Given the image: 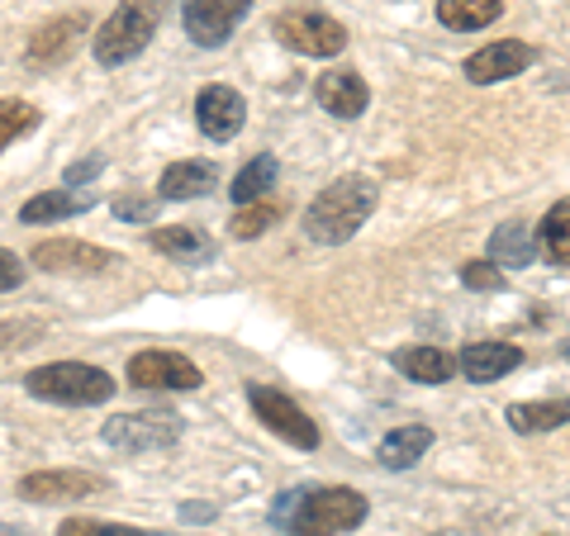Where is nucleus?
I'll list each match as a JSON object with an SVG mask.
<instances>
[{"label":"nucleus","instance_id":"obj_3","mask_svg":"<svg viewBox=\"0 0 570 536\" xmlns=\"http://www.w3.org/2000/svg\"><path fill=\"white\" fill-rule=\"evenodd\" d=\"M366 523V498L347 485L328 489H299V504L285 517V532L295 536H337Z\"/></svg>","mask_w":570,"mask_h":536},{"label":"nucleus","instance_id":"obj_31","mask_svg":"<svg viewBox=\"0 0 570 536\" xmlns=\"http://www.w3.org/2000/svg\"><path fill=\"white\" fill-rule=\"evenodd\" d=\"M461 280H466L471 290H504V276H499L490 261H466L461 266Z\"/></svg>","mask_w":570,"mask_h":536},{"label":"nucleus","instance_id":"obj_18","mask_svg":"<svg viewBox=\"0 0 570 536\" xmlns=\"http://www.w3.org/2000/svg\"><path fill=\"white\" fill-rule=\"evenodd\" d=\"M395 366H400V375H409V380H419V385H442L456 375V356H448L442 347H404V351H395Z\"/></svg>","mask_w":570,"mask_h":536},{"label":"nucleus","instance_id":"obj_14","mask_svg":"<svg viewBox=\"0 0 570 536\" xmlns=\"http://www.w3.org/2000/svg\"><path fill=\"white\" fill-rule=\"evenodd\" d=\"M314 96L333 119H356L371 105V91L356 71H324L318 86H314Z\"/></svg>","mask_w":570,"mask_h":536},{"label":"nucleus","instance_id":"obj_28","mask_svg":"<svg viewBox=\"0 0 570 536\" xmlns=\"http://www.w3.org/2000/svg\"><path fill=\"white\" fill-rule=\"evenodd\" d=\"M276 219H281V205H243L234 214V224H228V234L234 238H262Z\"/></svg>","mask_w":570,"mask_h":536},{"label":"nucleus","instance_id":"obj_2","mask_svg":"<svg viewBox=\"0 0 570 536\" xmlns=\"http://www.w3.org/2000/svg\"><path fill=\"white\" fill-rule=\"evenodd\" d=\"M167 14V0H119L115 14L96 29V62L100 67H124L134 62L142 48L153 43L157 24H163Z\"/></svg>","mask_w":570,"mask_h":536},{"label":"nucleus","instance_id":"obj_4","mask_svg":"<svg viewBox=\"0 0 570 536\" xmlns=\"http://www.w3.org/2000/svg\"><path fill=\"white\" fill-rule=\"evenodd\" d=\"M24 389L43 404H67V408H91L105 404L115 395V380L96 366H81V361H52L24 375Z\"/></svg>","mask_w":570,"mask_h":536},{"label":"nucleus","instance_id":"obj_26","mask_svg":"<svg viewBox=\"0 0 570 536\" xmlns=\"http://www.w3.org/2000/svg\"><path fill=\"white\" fill-rule=\"evenodd\" d=\"M566 224H570V205L566 200H557L551 205V214L542 219V252L557 261V266H570V234H566Z\"/></svg>","mask_w":570,"mask_h":536},{"label":"nucleus","instance_id":"obj_19","mask_svg":"<svg viewBox=\"0 0 570 536\" xmlns=\"http://www.w3.org/2000/svg\"><path fill=\"white\" fill-rule=\"evenodd\" d=\"M499 14H504V0H438V20L456 33L490 29Z\"/></svg>","mask_w":570,"mask_h":536},{"label":"nucleus","instance_id":"obj_33","mask_svg":"<svg viewBox=\"0 0 570 536\" xmlns=\"http://www.w3.org/2000/svg\"><path fill=\"white\" fill-rule=\"evenodd\" d=\"M105 171V157H86V162H77L67 171V186H81V181H91V176Z\"/></svg>","mask_w":570,"mask_h":536},{"label":"nucleus","instance_id":"obj_15","mask_svg":"<svg viewBox=\"0 0 570 536\" xmlns=\"http://www.w3.org/2000/svg\"><path fill=\"white\" fill-rule=\"evenodd\" d=\"M81 33H86L81 14H67V20L43 24L39 33H33V43H29V67H58V62H67L71 48L81 43Z\"/></svg>","mask_w":570,"mask_h":536},{"label":"nucleus","instance_id":"obj_5","mask_svg":"<svg viewBox=\"0 0 570 536\" xmlns=\"http://www.w3.org/2000/svg\"><path fill=\"white\" fill-rule=\"evenodd\" d=\"M276 39L299 58H337L347 48V29L324 10H285L276 14Z\"/></svg>","mask_w":570,"mask_h":536},{"label":"nucleus","instance_id":"obj_24","mask_svg":"<svg viewBox=\"0 0 570 536\" xmlns=\"http://www.w3.org/2000/svg\"><path fill=\"white\" fill-rule=\"evenodd\" d=\"M276 176H281V167H276V157L272 152H262V157H253L238 176H234V205H262V195H272L276 190Z\"/></svg>","mask_w":570,"mask_h":536},{"label":"nucleus","instance_id":"obj_23","mask_svg":"<svg viewBox=\"0 0 570 536\" xmlns=\"http://www.w3.org/2000/svg\"><path fill=\"white\" fill-rule=\"evenodd\" d=\"M428 446H433V427H395V433L381 441V466L409 470V466H419L423 460Z\"/></svg>","mask_w":570,"mask_h":536},{"label":"nucleus","instance_id":"obj_1","mask_svg":"<svg viewBox=\"0 0 570 536\" xmlns=\"http://www.w3.org/2000/svg\"><path fill=\"white\" fill-rule=\"evenodd\" d=\"M376 200H381V186L371 181V176H337V181L305 209L309 242H324V247L347 242L356 228L376 214Z\"/></svg>","mask_w":570,"mask_h":536},{"label":"nucleus","instance_id":"obj_13","mask_svg":"<svg viewBox=\"0 0 570 536\" xmlns=\"http://www.w3.org/2000/svg\"><path fill=\"white\" fill-rule=\"evenodd\" d=\"M100 489L105 479L86 470H39L20 479V498H29V504H71V498H91Z\"/></svg>","mask_w":570,"mask_h":536},{"label":"nucleus","instance_id":"obj_29","mask_svg":"<svg viewBox=\"0 0 570 536\" xmlns=\"http://www.w3.org/2000/svg\"><path fill=\"white\" fill-rule=\"evenodd\" d=\"M58 536H153L142 527H124V523H96V517H67Z\"/></svg>","mask_w":570,"mask_h":536},{"label":"nucleus","instance_id":"obj_27","mask_svg":"<svg viewBox=\"0 0 570 536\" xmlns=\"http://www.w3.org/2000/svg\"><path fill=\"white\" fill-rule=\"evenodd\" d=\"M33 129H39V110H33L29 100H0V152Z\"/></svg>","mask_w":570,"mask_h":536},{"label":"nucleus","instance_id":"obj_30","mask_svg":"<svg viewBox=\"0 0 570 536\" xmlns=\"http://www.w3.org/2000/svg\"><path fill=\"white\" fill-rule=\"evenodd\" d=\"M157 209H163L157 195H119V200H115V219H124V224H153Z\"/></svg>","mask_w":570,"mask_h":536},{"label":"nucleus","instance_id":"obj_16","mask_svg":"<svg viewBox=\"0 0 570 536\" xmlns=\"http://www.w3.org/2000/svg\"><path fill=\"white\" fill-rule=\"evenodd\" d=\"M513 366H523V351L509 343H471V347H461V361H456V370H466L475 385H490L499 375H509Z\"/></svg>","mask_w":570,"mask_h":536},{"label":"nucleus","instance_id":"obj_21","mask_svg":"<svg viewBox=\"0 0 570 536\" xmlns=\"http://www.w3.org/2000/svg\"><path fill=\"white\" fill-rule=\"evenodd\" d=\"M153 247L171 261H209L214 247H209V234H200V228H186V224H171V228H157L153 234Z\"/></svg>","mask_w":570,"mask_h":536},{"label":"nucleus","instance_id":"obj_11","mask_svg":"<svg viewBox=\"0 0 570 536\" xmlns=\"http://www.w3.org/2000/svg\"><path fill=\"white\" fill-rule=\"evenodd\" d=\"M195 119H200V133L209 142H228V138H238V129L247 123V105L234 86H205V91L195 96Z\"/></svg>","mask_w":570,"mask_h":536},{"label":"nucleus","instance_id":"obj_32","mask_svg":"<svg viewBox=\"0 0 570 536\" xmlns=\"http://www.w3.org/2000/svg\"><path fill=\"white\" fill-rule=\"evenodd\" d=\"M20 285H24V266H20V257H14V252H6V247H0V295L20 290Z\"/></svg>","mask_w":570,"mask_h":536},{"label":"nucleus","instance_id":"obj_25","mask_svg":"<svg viewBox=\"0 0 570 536\" xmlns=\"http://www.w3.org/2000/svg\"><path fill=\"white\" fill-rule=\"evenodd\" d=\"M509 427L513 433H557V427H566V404H513Z\"/></svg>","mask_w":570,"mask_h":536},{"label":"nucleus","instance_id":"obj_20","mask_svg":"<svg viewBox=\"0 0 570 536\" xmlns=\"http://www.w3.org/2000/svg\"><path fill=\"white\" fill-rule=\"evenodd\" d=\"M532 252H538V242H532L528 228L513 219V224H499L490 234V266H509V271H523V266L532 261Z\"/></svg>","mask_w":570,"mask_h":536},{"label":"nucleus","instance_id":"obj_10","mask_svg":"<svg viewBox=\"0 0 570 536\" xmlns=\"http://www.w3.org/2000/svg\"><path fill=\"white\" fill-rule=\"evenodd\" d=\"M33 266H39V271H52V276H96L105 266H115V252H105L96 242L58 238V242L33 247Z\"/></svg>","mask_w":570,"mask_h":536},{"label":"nucleus","instance_id":"obj_22","mask_svg":"<svg viewBox=\"0 0 570 536\" xmlns=\"http://www.w3.org/2000/svg\"><path fill=\"white\" fill-rule=\"evenodd\" d=\"M96 205V195H77V190H43L20 209L24 224H52V219H71V214H86Z\"/></svg>","mask_w":570,"mask_h":536},{"label":"nucleus","instance_id":"obj_12","mask_svg":"<svg viewBox=\"0 0 570 536\" xmlns=\"http://www.w3.org/2000/svg\"><path fill=\"white\" fill-rule=\"evenodd\" d=\"M532 62H538V52H532L528 43H519V39H499V43H485L480 52H471V58H466V81H475V86H494V81L519 77V71H528Z\"/></svg>","mask_w":570,"mask_h":536},{"label":"nucleus","instance_id":"obj_17","mask_svg":"<svg viewBox=\"0 0 570 536\" xmlns=\"http://www.w3.org/2000/svg\"><path fill=\"white\" fill-rule=\"evenodd\" d=\"M214 181H219V167L214 162H171L163 171V181H157V200H200V195L214 190Z\"/></svg>","mask_w":570,"mask_h":536},{"label":"nucleus","instance_id":"obj_6","mask_svg":"<svg viewBox=\"0 0 570 536\" xmlns=\"http://www.w3.org/2000/svg\"><path fill=\"white\" fill-rule=\"evenodd\" d=\"M247 404H253L257 423H266L276 437H285L291 446H299V451H314V446H318L314 418H309L295 399H285L281 389H272V385H247Z\"/></svg>","mask_w":570,"mask_h":536},{"label":"nucleus","instance_id":"obj_9","mask_svg":"<svg viewBox=\"0 0 570 536\" xmlns=\"http://www.w3.org/2000/svg\"><path fill=\"white\" fill-rule=\"evenodd\" d=\"M129 380L138 389H200V366L181 351H138L129 361Z\"/></svg>","mask_w":570,"mask_h":536},{"label":"nucleus","instance_id":"obj_8","mask_svg":"<svg viewBox=\"0 0 570 536\" xmlns=\"http://www.w3.org/2000/svg\"><path fill=\"white\" fill-rule=\"evenodd\" d=\"M181 437V418L171 414H124L105 423V441L119 451H167Z\"/></svg>","mask_w":570,"mask_h":536},{"label":"nucleus","instance_id":"obj_7","mask_svg":"<svg viewBox=\"0 0 570 536\" xmlns=\"http://www.w3.org/2000/svg\"><path fill=\"white\" fill-rule=\"evenodd\" d=\"M253 0H181V24L200 48H224L247 20Z\"/></svg>","mask_w":570,"mask_h":536}]
</instances>
